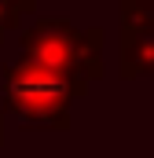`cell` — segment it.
I'll list each match as a JSON object with an SVG mask.
<instances>
[{"label": "cell", "instance_id": "obj_1", "mask_svg": "<svg viewBox=\"0 0 154 158\" xmlns=\"http://www.w3.org/2000/svg\"><path fill=\"white\" fill-rule=\"evenodd\" d=\"M70 92H74V85L51 66L26 63L18 70H7V107L26 114V118L51 121L55 110L66 107Z\"/></svg>", "mask_w": 154, "mask_h": 158}]
</instances>
